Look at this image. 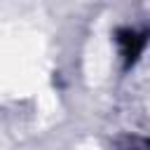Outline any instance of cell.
Returning <instances> with one entry per match:
<instances>
[{
  "mask_svg": "<svg viewBox=\"0 0 150 150\" xmlns=\"http://www.w3.org/2000/svg\"><path fill=\"white\" fill-rule=\"evenodd\" d=\"M117 42L122 47V54L127 61H134L138 56V52L143 49V38L136 30H120L117 33Z\"/></svg>",
  "mask_w": 150,
  "mask_h": 150,
  "instance_id": "1",
  "label": "cell"
}]
</instances>
